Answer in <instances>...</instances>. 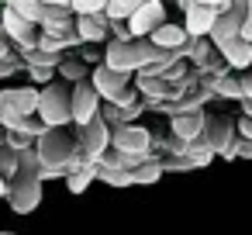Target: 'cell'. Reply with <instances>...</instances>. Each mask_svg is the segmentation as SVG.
Segmentation results:
<instances>
[{
  "mask_svg": "<svg viewBox=\"0 0 252 235\" xmlns=\"http://www.w3.org/2000/svg\"><path fill=\"white\" fill-rule=\"evenodd\" d=\"M159 49L149 42V38H131V42H107L104 49V66L121 73V76H135V73H145L152 63H156Z\"/></svg>",
  "mask_w": 252,
  "mask_h": 235,
  "instance_id": "6da1fadb",
  "label": "cell"
},
{
  "mask_svg": "<svg viewBox=\"0 0 252 235\" xmlns=\"http://www.w3.org/2000/svg\"><path fill=\"white\" fill-rule=\"evenodd\" d=\"M35 156L42 163V169H83L87 163L80 159V149H76V138L66 132V128H49L38 142H35Z\"/></svg>",
  "mask_w": 252,
  "mask_h": 235,
  "instance_id": "7a4b0ae2",
  "label": "cell"
},
{
  "mask_svg": "<svg viewBox=\"0 0 252 235\" xmlns=\"http://www.w3.org/2000/svg\"><path fill=\"white\" fill-rule=\"evenodd\" d=\"M45 128H66L73 121V87L56 80L49 87L38 90V114H35Z\"/></svg>",
  "mask_w": 252,
  "mask_h": 235,
  "instance_id": "3957f363",
  "label": "cell"
},
{
  "mask_svg": "<svg viewBox=\"0 0 252 235\" xmlns=\"http://www.w3.org/2000/svg\"><path fill=\"white\" fill-rule=\"evenodd\" d=\"M90 87L100 94V101H104V104H114V107H121V111H128V107L142 104V101H138V94H135V87H131V76H121V73L107 69L104 63L90 69Z\"/></svg>",
  "mask_w": 252,
  "mask_h": 235,
  "instance_id": "277c9868",
  "label": "cell"
},
{
  "mask_svg": "<svg viewBox=\"0 0 252 235\" xmlns=\"http://www.w3.org/2000/svg\"><path fill=\"white\" fill-rule=\"evenodd\" d=\"M228 4L231 0H180V7L187 14V21H183L187 38H207L214 21H218V14H224Z\"/></svg>",
  "mask_w": 252,
  "mask_h": 235,
  "instance_id": "5b68a950",
  "label": "cell"
},
{
  "mask_svg": "<svg viewBox=\"0 0 252 235\" xmlns=\"http://www.w3.org/2000/svg\"><path fill=\"white\" fill-rule=\"evenodd\" d=\"M7 204L14 214H32L42 204V180L38 173H18L7 183Z\"/></svg>",
  "mask_w": 252,
  "mask_h": 235,
  "instance_id": "8992f818",
  "label": "cell"
},
{
  "mask_svg": "<svg viewBox=\"0 0 252 235\" xmlns=\"http://www.w3.org/2000/svg\"><path fill=\"white\" fill-rule=\"evenodd\" d=\"M76 149H80V159H83L87 166H97V163L104 159V152L111 149V128L104 125V118L90 121L87 128H80Z\"/></svg>",
  "mask_w": 252,
  "mask_h": 235,
  "instance_id": "52a82bcc",
  "label": "cell"
},
{
  "mask_svg": "<svg viewBox=\"0 0 252 235\" xmlns=\"http://www.w3.org/2000/svg\"><path fill=\"white\" fill-rule=\"evenodd\" d=\"M152 132L142 125H118L111 128V149L125 156H152Z\"/></svg>",
  "mask_w": 252,
  "mask_h": 235,
  "instance_id": "ba28073f",
  "label": "cell"
},
{
  "mask_svg": "<svg viewBox=\"0 0 252 235\" xmlns=\"http://www.w3.org/2000/svg\"><path fill=\"white\" fill-rule=\"evenodd\" d=\"M235 138H238V132H235V121H231L228 114H207L204 135H200V142H204L207 149H214V152L224 159V152L235 145Z\"/></svg>",
  "mask_w": 252,
  "mask_h": 235,
  "instance_id": "9c48e42d",
  "label": "cell"
},
{
  "mask_svg": "<svg viewBox=\"0 0 252 235\" xmlns=\"http://www.w3.org/2000/svg\"><path fill=\"white\" fill-rule=\"evenodd\" d=\"M14 114V118H35L38 114V90L35 87H4L0 90V118Z\"/></svg>",
  "mask_w": 252,
  "mask_h": 235,
  "instance_id": "30bf717a",
  "label": "cell"
},
{
  "mask_svg": "<svg viewBox=\"0 0 252 235\" xmlns=\"http://www.w3.org/2000/svg\"><path fill=\"white\" fill-rule=\"evenodd\" d=\"M0 32L11 38V45H14L18 56H25V52H32V49L38 45V28L28 25V21H21L11 7H4V18H0Z\"/></svg>",
  "mask_w": 252,
  "mask_h": 235,
  "instance_id": "8fae6325",
  "label": "cell"
},
{
  "mask_svg": "<svg viewBox=\"0 0 252 235\" xmlns=\"http://www.w3.org/2000/svg\"><path fill=\"white\" fill-rule=\"evenodd\" d=\"M242 25H245V0H231L228 11L218 14L214 28H211V45H224L231 38L242 35Z\"/></svg>",
  "mask_w": 252,
  "mask_h": 235,
  "instance_id": "7c38bea8",
  "label": "cell"
},
{
  "mask_svg": "<svg viewBox=\"0 0 252 235\" xmlns=\"http://www.w3.org/2000/svg\"><path fill=\"white\" fill-rule=\"evenodd\" d=\"M97 118H100V94L90 87V80L87 83H76L73 87V125L76 128H87Z\"/></svg>",
  "mask_w": 252,
  "mask_h": 235,
  "instance_id": "4fadbf2b",
  "label": "cell"
},
{
  "mask_svg": "<svg viewBox=\"0 0 252 235\" xmlns=\"http://www.w3.org/2000/svg\"><path fill=\"white\" fill-rule=\"evenodd\" d=\"M162 25H166V7L159 4V0H142V7L128 21V32H131V38H149Z\"/></svg>",
  "mask_w": 252,
  "mask_h": 235,
  "instance_id": "5bb4252c",
  "label": "cell"
},
{
  "mask_svg": "<svg viewBox=\"0 0 252 235\" xmlns=\"http://www.w3.org/2000/svg\"><path fill=\"white\" fill-rule=\"evenodd\" d=\"M218 56L228 63V69H252V45L242 42V38H231L224 45H214Z\"/></svg>",
  "mask_w": 252,
  "mask_h": 235,
  "instance_id": "9a60e30c",
  "label": "cell"
},
{
  "mask_svg": "<svg viewBox=\"0 0 252 235\" xmlns=\"http://www.w3.org/2000/svg\"><path fill=\"white\" fill-rule=\"evenodd\" d=\"M111 32V21L104 14H94V18H76V35L83 45H100Z\"/></svg>",
  "mask_w": 252,
  "mask_h": 235,
  "instance_id": "2e32d148",
  "label": "cell"
},
{
  "mask_svg": "<svg viewBox=\"0 0 252 235\" xmlns=\"http://www.w3.org/2000/svg\"><path fill=\"white\" fill-rule=\"evenodd\" d=\"M149 42L156 45V49H162V52H180L183 45H187V32L180 28V25H162V28H156L152 35H149Z\"/></svg>",
  "mask_w": 252,
  "mask_h": 235,
  "instance_id": "e0dca14e",
  "label": "cell"
},
{
  "mask_svg": "<svg viewBox=\"0 0 252 235\" xmlns=\"http://www.w3.org/2000/svg\"><path fill=\"white\" fill-rule=\"evenodd\" d=\"M204 121H207V114H183V118H169L173 138H180V142H197V138L204 135Z\"/></svg>",
  "mask_w": 252,
  "mask_h": 235,
  "instance_id": "ac0fdd59",
  "label": "cell"
},
{
  "mask_svg": "<svg viewBox=\"0 0 252 235\" xmlns=\"http://www.w3.org/2000/svg\"><path fill=\"white\" fill-rule=\"evenodd\" d=\"M180 56H183V63H193V69H200L214 52H211V42L207 38H187V45L180 49Z\"/></svg>",
  "mask_w": 252,
  "mask_h": 235,
  "instance_id": "d6986e66",
  "label": "cell"
},
{
  "mask_svg": "<svg viewBox=\"0 0 252 235\" xmlns=\"http://www.w3.org/2000/svg\"><path fill=\"white\" fill-rule=\"evenodd\" d=\"M59 76H63V83L76 87V83H87V80H90V66H87L83 59H73V56H66V59L59 63Z\"/></svg>",
  "mask_w": 252,
  "mask_h": 235,
  "instance_id": "ffe728a7",
  "label": "cell"
},
{
  "mask_svg": "<svg viewBox=\"0 0 252 235\" xmlns=\"http://www.w3.org/2000/svg\"><path fill=\"white\" fill-rule=\"evenodd\" d=\"M138 7H142V0H107L104 18H107V21H118V25H128Z\"/></svg>",
  "mask_w": 252,
  "mask_h": 235,
  "instance_id": "44dd1931",
  "label": "cell"
},
{
  "mask_svg": "<svg viewBox=\"0 0 252 235\" xmlns=\"http://www.w3.org/2000/svg\"><path fill=\"white\" fill-rule=\"evenodd\" d=\"M21 21H28V25H42V18H45V4H38V0H11V4H7Z\"/></svg>",
  "mask_w": 252,
  "mask_h": 235,
  "instance_id": "7402d4cb",
  "label": "cell"
},
{
  "mask_svg": "<svg viewBox=\"0 0 252 235\" xmlns=\"http://www.w3.org/2000/svg\"><path fill=\"white\" fill-rule=\"evenodd\" d=\"M159 176H162V163H159V156H152V159H145V163L131 173V187H149V183H159Z\"/></svg>",
  "mask_w": 252,
  "mask_h": 235,
  "instance_id": "603a6c76",
  "label": "cell"
},
{
  "mask_svg": "<svg viewBox=\"0 0 252 235\" xmlns=\"http://www.w3.org/2000/svg\"><path fill=\"white\" fill-rule=\"evenodd\" d=\"M183 156H187V159L193 163V169H204V166H211V163L218 159V152H214V149H207V145H204L200 138H197V142H187Z\"/></svg>",
  "mask_w": 252,
  "mask_h": 235,
  "instance_id": "cb8c5ba5",
  "label": "cell"
},
{
  "mask_svg": "<svg viewBox=\"0 0 252 235\" xmlns=\"http://www.w3.org/2000/svg\"><path fill=\"white\" fill-rule=\"evenodd\" d=\"M211 94L221 97V101H242V90H238V80L228 73V76H218L211 80Z\"/></svg>",
  "mask_w": 252,
  "mask_h": 235,
  "instance_id": "d4e9b609",
  "label": "cell"
},
{
  "mask_svg": "<svg viewBox=\"0 0 252 235\" xmlns=\"http://www.w3.org/2000/svg\"><path fill=\"white\" fill-rule=\"evenodd\" d=\"M18 169H21V152L11 149V145H4V149H0V176L11 183L18 176Z\"/></svg>",
  "mask_w": 252,
  "mask_h": 235,
  "instance_id": "484cf974",
  "label": "cell"
},
{
  "mask_svg": "<svg viewBox=\"0 0 252 235\" xmlns=\"http://www.w3.org/2000/svg\"><path fill=\"white\" fill-rule=\"evenodd\" d=\"M94 180H97V166H83V169H76V173L66 176V187H69V194H87V187Z\"/></svg>",
  "mask_w": 252,
  "mask_h": 235,
  "instance_id": "4316f807",
  "label": "cell"
},
{
  "mask_svg": "<svg viewBox=\"0 0 252 235\" xmlns=\"http://www.w3.org/2000/svg\"><path fill=\"white\" fill-rule=\"evenodd\" d=\"M97 180L107 183V187H131V173H121V169H104V166H97Z\"/></svg>",
  "mask_w": 252,
  "mask_h": 235,
  "instance_id": "83f0119b",
  "label": "cell"
},
{
  "mask_svg": "<svg viewBox=\"0 0 252 235\" xmlns=\"http://www.w3.org/2000/svg\"><path fill=\"white\" fill-rule=\"evenodd\" d=\"M28 76H32V83H42V87L56 83V69H38V66H32V69H28Z\"/></svg>",
  "mask_w": 252,
  "mask_h": 235,
  "instance_id": "f1b7e54d",
  "label": "cell"
},
{
  "mask_svg": "<svg viewBox=\"0 0 252 235\" xmlns=\"http://www.w3.org/2000/svg\"><path fill=\"white\" fill-rule=\"evenodd\" d=\"M11 59H18V52H14V45H11V38L0 32V63H11Z\"/></svg>",
  "mask_w": 252,
  "mask_h": 235,
  "instance_id": "f546056e",
  "label": "cell"
},
{
  "mask_svg": "<svg viewBox=\"0 0 252 235\" xmlns=\"http://www.w3.org/2000/svg\"><path fill=\"white\" fill-rule=\"evenodd\" d=\"M238 38L252 45V0H245V25H242V35Z\"/></svg>",
  "mask_w": 252,
  "mask_h": 235,
  "instance_id": "4dcf8cb0",
  "label": "cell"
},
{
  "mask_svg": "<svg viewBox=\"0 0 252 235\" xmlns=\"http://www.w3.org/2000/svg\"><path fill=\"white\" fill-rule=\"evenodd\" d=\"M238 90H242V101H252V73L238 76Z\"/></svg>",
  "mask_w": 252,
  "mask_h": 235,
  "instance_id": "1f68e13d",
  "label": "cell"
},
{
  "mask_svg": "<svg viewBox=\"0 0 252 235\" xmlns=\"http://www.w3.org/2000/svg\"><path fill=\"white\" fill-rule=\"evenodd\" d=\"M21 69V59H11V63H0V80H11L14 73Z\"/></svg>",
  "mask_w": 252,
  "mask_h": 235,
  "instance_id": "d6a6232c",
  "label": "cell"
},
{
  "mask_svg": "<svg viewBox=\"0 0 252 235\" xmlns=\"http://www.w3.org/2000/svg\"><path fill=\"white\" fill-rule=\"evenodd\" d=\"M242 118H252V101H242Z\"/></svg>",
  "mask_w": 252,
  "mask_h": 235,
  "instance_id": "836d02e7",
  "label": "cell"
},
{
  "mask_svg": "<svg viewBox=\"0 0 252 235\" xmlns=\"http://www.w3.org/2000/svg\"><path fill=\"white\" fill-rule=\"evenodd\" d=\"M0 201H7V180L0 176Z\"/></svg>",
  "mask_w": 252,
  "mask_h": 235,
  "instance_id": "e575fe53",
  "label": "cell"
},
{
  "mask_svg": "<svg viewBox=\"0 0 252 235\" xmlns=\"http://www.w3.org/2000/svg\"><path fill=\"white\" fill-rule=\"evenodd\" d=\"M4 145H7V128L0 125V149H4Z\"/></svg>",
  "mask_w": 252,
  "mask_h": 235,
  "instance_id": "d590c367",
  "label": "cell"
},
{
  "mask_svg": "<svg viewBox=\"0 0 252 235\" xmlns=\"http://www.w3.org/2000/svg\"><path fill=\"white\" fill-rule=\"evenodd\" d=\"M0 235H11V232H0Z\"/></svg>",
  "mask_w": 252,
  "mask_h": 235,
  "instance_id": "8d00e7d4",
  "label": "cell"
}]
</instances>
